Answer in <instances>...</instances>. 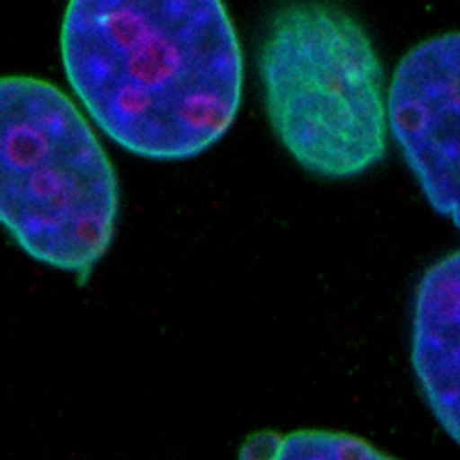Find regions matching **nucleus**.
I'll use <instances>...</instances> for the list:
<instances>
[{"label": "nucleus", "instance_id": "423d86ee", "mask_svg": "<svg viewBox=\"0 0 460 460\" xmlns=\"http://www.w3.org/2000/svg\"><path fill=\"white\" fill-rule=\"evenodd\" d=\"M240 460H398L364 438L341 430L258 433L242 447Z\"/></svg>", "mask_w": 460, "mask_h": 460}, {"label": "nucleus", "instance_id": "20e7f679", "mask_svg": "<svg viewBox=\"0 0 460 460\" xmlns=\"http://www.w3.org/2000/svg\"><path fill=\"white\" fill-rule=\"evenodd\" d=\"M387 113L421 194L460 230V32L429 37L401 58Z\"/></svg>", "mask_w": 460, "mask_h": 460}, {"label": "nucleus", "instance_id": "39448f33", "mask_svg": "<svg viewBox=\"0 0 460 460\" xmlns=\"http://www.w3.org/2000/svg\"><path fill=\"white\" fill-rule=\"evenodd\" d=\"M410 361L435 421L460 447V249L419 279Z\"/></svg>", "mask_w": 460, "mask_h": 460}, {"label": "nucleus", "instance_id": "f257e3e1", "mask_svg": "<svg viewBox=\"0 0 460 460\" xmlns=\"http://www.w3.org/2000/svg\"><path fill=\"white\" fill-rule=\"evenodd\" d=\"M60 53L90 120L138 157H196L240 111L244 56L217 0H76L65 10Z\"/></svg>", "mask_w": 460, "mask_h": 460}, {"label": "nucleus", "instance_id": "7ed1b4c3", "mask_svg": "<svg viewBox=\"0 0 460 460\" xmlns=\"http://www.w3.org/2000/svg\"><path fill=\"white\" fill-rule=\"evenodd\" d=\"M267 120L304 171L350 180L387 155L385 67L355 14L332 3L274 10L258 47Z\"/></svg>", "mask_w": 460, "mask_h": 460}, {"label": "nucleus", "instance_id": "f03ea898", "mask_svg": "<svg viewBox=\"0 0 460 460\" xmlns=\"http://www.w3.org/2000/svg\"><path fill=\"white\" fill-rule=\"evenodd\" d=\"M118 175L84 111L51 81L0 76V226L85 283L111 249Z\"/></svg>", "mask_w": 460, "mask_h": 460}]
</instances>
